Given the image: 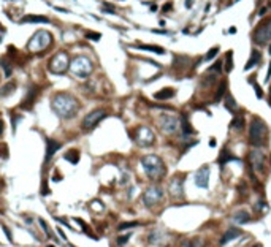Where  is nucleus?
<instances>
[{"instance_id": "obj_33", "label": "nucleus", "mask_w": 271, "mask_h": 247, "mask_svg": "<svg viewBox=\"0 0 271 247\" xmlns=\"http://www.w3.org/2000/svg\"><path fill=\"white\" fill-rule=\"evenodd\" d=\"M269 8H271V3H266V6H263L262 10H259V16H263V15H265V13L269 10Z\"/></svg>"}, {"instance_id": "obj_25", "label": "nucleus", "mask_w": 271, "mask_h": 247, "mask_svg": "<svg viewBox=\"0 0 271 247\" xmlns=\"http://www.w3.org/2000/svg\"><path fill=\"white\" fill-rule=\"evenodd\" d=\"M232 68H233V60H232V51H228L225 54V72H232Z\"/></svg>"}, {"instance_id": "obj_35", "label": "nucleus", "mask_w": 271, "mask_h": 247, "mask_svg": "<svg viewBox=\"0 0 271 247\" xmlns=\"http://www.w3.org/2000/svg\"><path fill=\"white\" fill-rule=\"evenodd\" d=\"M2 227H3V231L6 233V236H8V239H13V238H11V235H10V231H8V228H6L5 225H2Z\"/></svg>"}, {"instance_id": "obj_27", "label": "nucleus", "mask_w": 271, "mask_h": 247, "mask_svg": "<svg viewBox=\"0 0 271 247\" xmlns=\"http://www.w3.org/2000/svg\"><path fill=\"white\" fill-rule=\"evenodd\" d=\"M16 87V84L15 82H8L3 89H0V95H8V92H11L13 89Z\"/></svg>"}, {"instance_id": "obj_19", "label": "nucleus", "mask_w": 271, "mask_h": 247, "mask_svg": "<svg viewBox=\"0 0 271 247\" xmlns=\"http://www.w3.org/2000/svg\"><path fill=\"white\" fill-rule=\"evenodd\" d=\"M230 127H232V129H236V130H243V129H244V117H243L241 114L235 116V119L232 121Z\"/></svg>"}, {"instance_id": "obj_3", "label": "nucleus", "mask_w": 271, "mask_h": 247, "mask_svg": "<svg viewBox=\"0 0 271 247\" xmlns=\"http://www.w3.org/2000/svg\"><path fill=\"white\" fill-rule=\"evenodd\" d=\"M252 40L255 45L265 46L268 45V41H271V16L262 19L259 25L255 27V30L252 33Z\"/></svg>"}, {"instance_id": "obj_39", "label": "nucleus", "mask_w": 271, "mask_h": 247, "mask_svg": "<svg viewBox=\"0 0 271 247\" xmlns=\"http://www.w3.org/2000/svg\"><path fill=\"white\" fill-rule=\"evenodd\" d=\"M2 132H3V122L0 121V135H2Z\"/></svg>"}, {"instance_id": "obj_34", "label": "nucleus", "mask_w": 271, "mask_h": 247, "mask_svg": "<svg viewBox=\"0 0 271 247\" xmlns=\"http://www.w3.org/2000/svg\"><path fill=\"white\" fill-rule=\"evenodd\" d=\"M86 37H87V38H92V40H100V35H99V33H87Z\"/></svg>"}, {"instance_id": "obj_32", "label": "nucleus", "mask_w": 271, "mask_h": 247, "mask_svg": "<svg viewBox=\"0 0 271 247\" xmlns=\"http://www.w3.org/2000/svg\"><path fill=\"white\" fill-rule=\"evenodd\" d=\"M129 238H130V235H125V236H121V238H117V244L119 245H124L127 241H129Z\"/></svg>"}, {"instance_id": "obj_37", "label": "nucleus", "mask_w": 271, "mask_h": 247, "mask_svg": "<svg viewBox=\"0 0 271 247\" xmlns=\"http://www.w3.org/2000/svg\"><path fill=\"white\" fill-rule=\"evenodd\" d=\"M209 146H211V147H214V146H216V139H214V138L209 141Z\"/></svg>"}, {"instance_id": "obj_20", "label": "nucleus", "mask_w": 271, "mask_h": 247, "mask_svg": "<svg viewBox=\"0 0 271 247\" xmlns=\"http://www.w3.org/2000/svg\"><path fill=\"white\" fill-rule=\"evenodd\" d=\"M181 247H205V242L198 238H193V239H187V241L182 242Z\"/></svg>"}, {"instance_id": "obj_30", "label": "nucleus", "mask_w": 271, "mask_h": 247, "mask_svg": "<svg viewBox=\"0 0 271 247\" xmlns=\"http://www.w3.org/2000/svg\"><path fill=\"white\" fill-rule=\"evenodd\" d=\"M0 63H2L3 68H5V75L10 76V75H11V65H10V63H6L5 60H0Z\"/></svg>"}, {"instance_id": "obj_6", "label": "nucleus", "mask_w": 271, "mask_h": 247, "mask_svg": "<svg viewBox=\"0 0 271 247\" xmlns=\"http://www.w3.org/2000/svg\"><path fill=\"white\" fill-rule=\"evenodd\" d=\"M249 163H251V168L255 171H262L263 165H265V155L260 151H252L249 154Z\"/></svg>"}, {"instance_id": "obj_41", "label": "nucleus", "mask_w": 271, "mask_h": 247, "mask_svg": "<svg viewBox=\"0 0 271 247\" xmlns=\"http://www.w3.org/2000/svg\"><path fill=\"white\" fill-rule=\"evenodd\" d=\"M269 106H271V97H269Z\"/></svg>"}, {"instance_id": "obj_8", "label": "nucleus", "mask_w": 271, "mask_h": 247, "mask_svg": "<svg viewBox=\"0 0 271 247\" xmlns=\"http://www.w3.org/2000/svg\"><path fill=\"white\" fill-rule=\"evenodd\" d=\"M209 166H201L200 170L195 174V184L201 189H206L208 187V182H209Z\"/></svg>"}, {"instance_id": "obj_28", "label": "nucleus", "mask_w": 271, "mask_h": 247, "mask_svg": "<svg viewBox=\"0 0 271 247\" xmlns=\"http://www.w3.org/2000/svg\"><path fill=\"white\" fill-rule=\"evenodd\" d=\"M217 52H219V48H217V46L211 48L209 51H208V54H206L205 60H211V59H214V57H216V55H217Z\"/></svg>"}, {"instance_id": "obj_38", "label": "nucleus", "mask_w": 271, "mask_h": 247, "mask_svg": "<svg viewBox=\"0 0 271 247\" xmlns=\"http://www.w3.org/2000/svg\"><path fill=\"white\" fill-rule=\"evenodd\" d=\"M230 33H236V27H230V30H228Z\"/></svg>"}, {"instance_id": "obj_1", "label": "nucleus", "mask_w": 271, "mask_h": 247, "mask_svg": "<svg viewBox=\"0 0 271 247\" xmlns=\"http://www.w3.org/2000/svg\"><path fill=\"white\" fill-rule=\"evenodd\" d=\"M268 138V129L265 122L259 117H254L249 124V143L252 146H263Z\"/></svg>"}, {"instance_id": "obj_18", "label": "nucleus", "mask_w": 271, "mask_h": 247, "mask_svg": "<svg viewBox=\"0 0 271 247\" xmlns=\"http://www.w3.org/2000/svg\"><path fill=\"white\" fill-rule=\"evenodd\" d=\"M232 160H236V157L233 154H230V151L228 149H224L220 152V155H219V163H220V166L222 165H225L227 162H232Z\"/></svg>"}, {"instance_id": "obj_4", "label": "nucleus", "mask_w": 271, "mask_h": 247, "mask_svg": "<svg viewBox=\"0 0 271 247\" xmlns=\"http://www.w3.org/2000/svg\"><path fill=\"white\" fill-rule=\"evenodd\" d=\"M105 116H106L105 109H95L92 112H89V114L84 117V121H82V130H92V129H95V127L99 125V122Z\"/></svg>"}, {"instance_id": "obj_36", "label": "nucleus", "mask_w": 271, "mask_h": 247, "mask_svg": "<svg viewBox=\"0 0 271 247\" xmlns=\"http://www.w3.org/2000/svg\"><path fill=\"white\" fill-rule=\"evenodd\" d=\"M171 8V3H166V6H163V11H168Z\"/></svg>"}, {"instance_id": "obj_22", "label": "nucleus", "mask_w": 271, "mask_h": 247, "mask_svg": "<svg viewBox=\"0 0 271 247\" xmlns=\"http://www.w3.org/2000/svg\"><path fill=\"white\" fill-rule=\"evenodd\" d=\"M225 89H227V81H225V79H222V82L219 84V89H217V92H216V97H214V100L219 102L220 98L225 95Z\"/></svg>"}, {"instance_id": "obj_7", "label": "nucleus", "mask_w": 271, "mask_h": 247, "mask_svg": "<svg viewBox=\"0 0 271 247\" xmlns=\"http://www.w3.org/2000/svg\"><path fill=\"white\" fill-rule=\"evenodd\" d=\"M160 127H162V130L165 133H175L178 130V119L176 117H173V116H163L160 117Z\"/></svg>"}, {"instance_id": "obj_9", "label": "nucleus", "mask_w": 271, "mask_h": 247, "mask_svg": "<svg viewBox=\"0 0 271 247\" xmlns=\"http://www.w3.org/2000/svg\"><path fill=\"white\" fill-rule=\"evenodd\" d=\"M136 141L141 146H151L152 143H154V133H152L149 129H146V127H141V129H138Z\"/></svg>"}, {"instance_id": "obj_16", "label": "nucleus", "mask_w": 271, "mask_h": 247, "mask_svg": "<svg viewBox=\"0 0 271 247\" xmlns=\"http://www.w3.org/2000/svg\"><path fill=\"white\" fill-rule=\"evenodd\" d=\"M173 95H175V89L165 87V89H162V90H159L154 97L157 98V100H168V98H171Z\"/></svg>"}, {"instance_id": "obj_21", "label": "nucleus", "mask_w": 271, "mask_h": 247, "mask_svg": "<svg viewBox=\"0 0 271 247\" xmlns=\"http://www.w3.org/2000/svg\"><path fill=\"white\" fill-rule=\"evenodd\" d=\"M65 160H68L70 163L76 165V163H78V160H79V152H78V151H75V149L68 151V152L65 154Z\"/></svg>"}, {"instance_id": "obj_23", "label": "nucleus", "mask_w": 271, "mask_h": 247, "mask_svg": "<svg viewBox=\"0 0 271 247\" xmlns=\"http://www.w3.org/2000/svg\"><path fill=\"white\" fill-rule=\"evenodd\" d=\"M225 106L228 111H235L236 109V102L230 94H225Z\"/></svg>"}, {"instance_id": "obj_31", "label": "nucleus", "mask_w": 271, "mask_h": 247, "mask_svg": "<svg viewBox=\"0 0 271 247\" xmlns=\"http://www.w3.org/2000/svg\"><path fill=\"white\" fill-rule=\"evenodd\" d=\"M251 81H252V78H251ZM252 84H254V87H255V95H257V98H262V97H263V90H262L259 86H257L254 81H252Z\"/></svg>"}, {"instance_id": "obj_26", "label": "nucleus", "mask_w": 271, "mask_h": 247, "mask_svg": "<svg viewBox=\"0 0 271 247\" xmlns=\"http://www.w3.org/2000/svg\"><path fill=\"white\" fill-rule=\"evenodd\" d=\"M182 132L186 133V135L193 133V129H192V125L189 124V121H187V117H182Z\"/></svg>"}, {"instance_id": "obj_2", "label": "nucleus", "mask_w": 271, "mask_h": 247, "mask_svg": "<svg viewBox=\"0 0 271 247\" xmlns=\"http://www.w3.org/2000/svg\"><path fill=\"white\" fill-rule=\"evenodd\" d=\"M141 163H143L146 174H148L151 179H160L166 173L163 162L159 159L157 155H146V157H143Z\"/></svg>"}, {"instance_id": "obj_11", "label": "nucleus", "mask_w": 271, "mask_h": 247, "mask_svg": "<svg viewBox=\"0 0 271 247\" xmlns=\"http://www.w3.org/2000/svg\"><path fill=\"white\" fill-rule=\"evenodd\" d=\"M182 184H184L182 178H175L170 184V193L173 196H176V198L182 196Z\"/></svg>"}, {"instance_id": "obj_17", "label": "nucleus", "mask_w": 271, "mask_h": 247, "mask_svg": "<svg viewBox=\"0 0 271 247\" xmlns=\"http://www.w3.org/2000/svg\"><path fill=\"white\" fill-rule=\"evenodd\" d=\"M251 220V217H249L247 211H238V212L233 214V222L235 223H246Z\"/></svg>"}, {"instance_id": "obj_12", "label": "nucleus", "mask_w": 271, "mask_h": 247, "mask_svg": "<svg viewBox=\"0 0 271 247\" xmlns=\"http://www.w3.org/2000/svg\"><path fill=\"white\" fill-rule=\"evenodd\" d=\"M238 236H241V230L239 228H228L220 238V245H225L227 242L233 241V239H236Z\"/></svg>"}, {"instance_id": "obj_29", "label": "nucleus", "mask_w": 271, "mask_h": 247, "mask_svg": "<svg viewBox=\"0 0 271 247\" xmlns=\"http://www.w3.org/2000/svg\"><path fill=\"white\" fill-rule=\"evenodd\" d=\"M136 225H138V222H125V223H121L117 230L122 231V230H127V228H132V227H136Z\"/></svg>"}, {"instance_id": "obj_13", "label": "nucleus", "mask_w": 271, "mask_h": 247, "mask_svg": "<svg viewBox=\"0 0 271 247\" xmlns=\"http://www.w3.org/2000/svg\"><path fill=\"white\" fill-rule=\"evenodd\" d=\"M60 146L62 144L59 143V141H55V139H51V138L46 139V162H49V159L55 154V151L60 149Z\"/></svg>"}, {"instance_id": "obj_15", "label": "nucleus", "mask_w": 271, "mask_h": 247, "mask_svg": "<svg viewBox=\"0 0 271 247\" xmlns=\"http://www.w3.org/2000/svg\"><path fill=\"white\" fill-rule=\"evenodd\" d=\"M21 22H43V24H48L49 19L46 16H37V15H27L24 16V19H21Z\"/></svg>"}, {"instance_id": "obj_42", "label": "nucleus", "mask_w": 271, "mask_h": 247, "mask_svg": "<svg viewBox=\"0 0 271 247\" xmlns=\"http://www.w3.org/2000/svg\"><path fill=\"white\" fill-rule=\"evenodd\" d=\"M48 247H54V245H48Z\"/></svg>"}, {"instance_id": "obj_10", "label": "nucleus", "mask_w": 271, "mask_h": 247, "mask_svg": "<svg viewBox=\"0 0 271 247\" xmlns=\"http://www.w3.org/2000/svg\"><path fill=\"white\" fill-rule=\"evenodd\" d=\"M37 95H38V89L35 86H32L30 90H29V94H27V97L24 98V102L21 103V108H22V109H30L33 106V103H35Z\"/></svg>"}, {"instance_id": "obj_40", "label": "nucleus", "mask_w": 271, "mask_h": 247, "mask_svg": "<svg viewBox=\"0 0 271 247\" xmlns=\"http://www.w3.org/2000/svg\"><path fill=\"white\" fill-rule=\"evenodd\" d=\"M252 247H262L260 244H255V245H252Z\"/></svg>"}, {"instance_id": "obj_5", "label": "nucleus", "mask_w": 271, "mask_h": 247, "mask_svg": "<svg viewBox=\"0 0 271 247\" xmlns=\"http://www.w3.org/2000/svg\"><path fill=\"white\" fill-rule=\"evenodd\" d=\"M162 198H163V192L160 189H157V187L148 189V190H146V193H144V196H143V200H144V203L148 204V206H152V204L159 203Z\"/></svg>"}, {"instance_id": "obj_24", "label": "nucleus", "mask_w": 271, "mask_h": 247, "mask_svg": "<svg viewBox=\"0 0 271 247\" xmlns=\"http://www.w3.org/2000/svg\"><path fill=\"white\" fill-rule=\"evenodd\" d=\"M136 48H140V49H144V51H152V52H157V54H163L165 51L162 48H159V46H144V45H136Z\"/></svg>"}, {"instance_id": "obj_14", "label": "nucleus", "mask_w": 271, "mask_h": 247, "mask_svg": "<svg viewBox=\"0 0 271 247\" xmlns=\"http://www.w3.org/2000/svg\"><path fill=\"white\" fill-rule=\"evenodd\" d=\"M259 62H262V54L257 51V49H252V52H251V59H249L246 62V65H244V70L247 72V70H251L254 65H257Z\"/></svg>"}]
</instances>
